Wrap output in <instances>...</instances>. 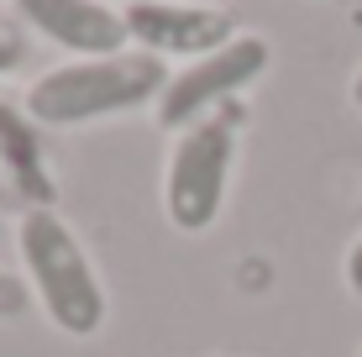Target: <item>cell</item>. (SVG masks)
Listing matches in <instances>:
<instances>
[{
    "label": "cell",
    "mask_w": 362,
    "mask_h": 357,
    "mask_svg": "<svg viewBox=\"0 0 362 357\" xmlns=\"http://www.w3.org/2000/svg\"><path fill=\"white\" fill-rule=\"evenodd\" d=\"M247 105L231 100L221 110H210L205 121L184 127L168 147V168H163V216L173 231H210L221 221L226 205V184L236 163V131H242Z\"/></svg>",
    "instance_id": "cell-3"
},
{
    "label": "cell",
    "mask_w": 362,
    "mask_h": 357,
    "mask_svg": "<svg viewBox=\"0 0 362 357\" xmlns=\"http://www.w3.org/2000/svg\"><path fill=\"white\" fill-rule=\"evenodd\" d=\"M268 58H273L268 37L236 32L226 47H216V53L184 64L179 74H168L163 95H158V105H153V121L163 131H184V127H194V121H205L210 110L242 100V90H252V84L263 79Z\"/></svg>",
    "instance_id": "cell-4"
},
{
    "label": "cell",
    "mask_w": 362,
    "mask_h": 357,
    "mask_svg": "<svg viewBox=\"0 0 362 357\" xmlns=\"http://www.w3.org/2000/svg\"><path fill=\"white\" fill-rule=\"evenodd\" d=\"M21 27H32L37 37H47L53 47H64L74 58H105V53H127V27L121 11L105 0H16Z\"/></svg>",
    "instance_id": "cell-6"
},
{
    "label": "cell",
    "mask_w": 362,
    "mask_h": 357,
    "mask_svg": "<svg viewBox=\"0 0 362 357\" xmlns=\"http://www.w3.org/2000/svg\"><path fill=\"white\" fill-rule=\"evenodd\" d=\"M341 274H346V289L362 300V237L352 242V252H346V268H341Z\"/></svg>",
    "instance_id": "cell-9"
},
{
    "label": "cell",
    "mask_w": 362,
    "mask_h": 357,
    "mask_svg": "<svg viewBox=\"0 0 362 357\" xmlns=\"http://www.w3.org/2000/svg\"><path fill=\"white\" fill-rule=\"evenodd\" d=\"M21 58H27V42H21V32L11 27L6 16H0V74H11Z\"/></svg>",
    "instance_id": "cell-7"
},
{
    "label": "cell",
    "mask_w": 362,
    "mask_h": 357,
    "mask_svg": "<svg viewBox=\"0 0 362 357\" xmlns=\"http://www.w3.org/2000/svg\"><path fill=\"white\" fill-rule=\"evenodd\" d=\"M168 84L163 58L153 53H105V58H64L58 69L37 74L27 90V116L42 127H90L105 116H127V110L158 105Z\"/></svg>",
    "instance_id": "cell-1"
},
{
    "label": "cell",
    "mask_w": 362,
    "mask_h": 357,
    "mask_svg": "<svg viewBox=\"0 0 362 357\" xmlns=\"http://www.w3.org/2000/svg\"><path fill=\"white\" fill-rule=\"evenodd\" d=\"M121 27H127V42L136 53H153V58H194L216 53L236 37L231 11L221 6H179V0H127L121 6Z\"/></svg>",
    "instance_id": "cell-5"
},
{
    "label": "cell",
    "mask_w": 362,
    "mask_h": 357,
    "mask_svg": "<svg viewBox=\"0 0 362 357\" xmlns=\"http://www.w3.org/2000/svg\"><path fill=\"white\" fill-rule=\"evenodd\" d=\"M16 252L27 268V289L42 305V315L53 331L84 341L105 326V284H100L84 242L69 231V221L58 211H27L16 226Z\"/></svg>",
    "instance_id": "cell-2"
},
{
    "label": "cell",
    "mask_w": 362,
    "mask_h": 357,
    "mask_svg": "<svg viewBox=\"0 0 362 357\" xmlns=\"http://www.w3.org/2000/svg\"><path fill=\"white\" fill-rule=\"evenodd\" d=\"M27 305H32V289L16 284L11 274H0V315H21Z\"/></svg>",
    "instance_id": "cell-8"
},
{
    "label": "cell",
    "mask_w": 362,
    "mask_h": 357,
    "mask_svg": "<svg viewBox=\"0 0 362 357\" xmlns=\"http://www.w3.org/2000/svg\"><path fill=\"white\" fill-rule=\"evenodd\" d=\"M352 105H357V110H362V69H357V74H352Z\"/></svg>",
    "instance_id": "cell-10"
},
{
    "label": "cell",
    "mask_w": 362,
    "mask_h": 357,
    "mask_svg": "<svg viewBox=\"0 0 362 357\" xmlns=\"http://www.w3.org/2000/svg\"><path fill=\"white\" fill-rule=\"evenodd\" d=\"M179 6H216V0H179Z\"/></svg>",
    "instance_id": "cell-11"
},
{
    "label": "cell",
    "mask_w": 362,
    "mask_h": 357,
    "mask_svg": "<svg viewBox=\"0 0 362 357\" xmlns=\"http://www.w3.org/2000/svg\"><path fill=\"white\" fill-rule=\"evenodd\" d=\"M357 357H362V352H357Z\"/></svg>",
    "instance_id": "cell-12"
}]
</instances>
